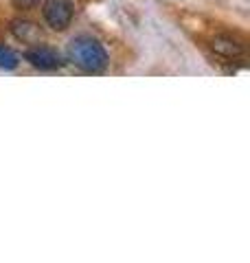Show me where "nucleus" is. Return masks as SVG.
Masks as SVG:
<instances>
[{
	"label": "nucleus",
	"mask_w": 250,
	"mask_h": 263,
	"mask_svg": "<svg viewBox=\"0 0 250 263\" xmlns=\"http://www.w3.org/2000/svg\"><path fill=\"white\" fill-rule=\"evenodd\" d=\"M11 33H13L15 40H20L24 44H38L40 37H42L38 24L31 22V20H22V18L11 22Z\"/></svg>",
	"instance_id": "39448f33"
},
{
	"label": "nucleus",
	"mask_w": 250,
	"mask_h": 263,
	"mask_svg": "<svg viewBox=\"0 0 250 263\" xmlns=\"http://www.w3.org/2000/svg\"><path fill=\"white\" fill-rule=\"evenodd\" d=\"M40 0H13V5L18 7V9H31V7H35Z\"/></svg>",
	"instance_id": "0eeeda50"
},
{
	"label": "nucleus",
	"mask_w": 250,
	"mask_h": 263,
	"mask_svg": "<svg viewBox=\"0 0 250 263\" xmlns=\"http://www.w3.org/2000/svg\"><path fill=\"white\" fill-rule=\"evenodd\" d=\"M68 57L75 66L88 72H99L108 66V53L103 44L93 35H77L68 44Z\"/></svg>",
	"instance_id": "f257e3e1"
},
{
	"label": "nucleus",
	"mask_w": 250,
	"mask_h": 263,
	"mask_svg": "<svg viewBox=\"0 0 250 263\" xmlns=\"http://www.w3.org/2000/svg\"><path fill=\"white\" fill-rule=\"evenodd\" d=\"M211 48L220 57H226V60H237V57H241L246 53L244 44H241L239 40L230 37V35H215L211 40Z\"/></svg>",
	"instance_id": "20e7f679"
},
{
	"label": "nucleus",
	"mask_w": 250,
	"mask_h": 263,
	"mask_svg": "<svg viewBox=\"0 0 250 263\" xmlns=\"http://www.w3.org/2000/svg\"><path fill=\"white\" fill-rule=\"evenodd\" d=\"M24 60H27L33 68H40V70H55L64 64L60 53L55 48H48V46H33L24 53Z\"/></svg>",
	"instance_id": "7ed1b4c3"
},
{
	"label": "nucleus",
	"mask_w": 250,
	"mask_h": 263,
	"mask_svg": "<svg viewBox=\"0 0 250 263\" xmlns=\"http://www.w3.org/2000/svg\"><path fill=\"white\" fill-rule=\"evenodd\" d=\"M18 64H20L18 53L11 51L9 46L0 44V70H13L18 68Z\"/></svg>",
	"instance_id": "423d86ee"
},
{
	"label": "nucleus",
	"mask_w": 250,
	"mask_h": 263,
	"mask_svg": "<svg viewBox=\"0 0 250 263\" xmlns=\"http://www.w3.org/2000/svg\"><path fill=\"white\" fill-rule=\"evenodd\" d=\"M42 13H44V20L53 31H64L68 29L73 20V5L70 0H46Z\"/></svg>",
	"instance_id": "f03ea898"
}]
</instances>
